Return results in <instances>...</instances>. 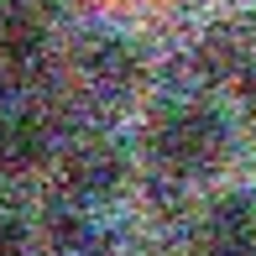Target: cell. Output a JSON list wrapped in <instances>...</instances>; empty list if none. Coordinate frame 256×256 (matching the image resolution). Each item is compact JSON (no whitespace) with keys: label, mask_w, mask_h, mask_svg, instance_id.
I'll return each mask as SVG.
<instances>
[{"label":"cell","mask_w":256,"mask_h":256,"mask_svg":"<svg viewBox=\"0 0 256 256\" xmlns=\"http://www.w3.org/2000/svg\"><path fill=\"white\" fill-rule=\"evenodd\" d=\"M48 37H52V16L48 0H6L0 6V63L6 68H37L48 58Z\"/></svg>","instance_id":"5"},{"label":"cell","mask_w":256,"mask_h":256,"mask_svg":"<svg viewBox=\"0 0 256 256\" xmlns=\"http://www.w3.org/2000/svg\"><path fill=\"white\" fill-rule=\"evenodd\" d=\"M74 68H78V78H84L89 94L120 100V94H131L136 78H142V52L131 48V37L89 32V37L78 42V52H74Z\"/></svg>","instance_id":"2"},{"label":"cell","mask_w":256,"mask_h":256,"mask_svg":"<svg viewBox=\"0 0 256 256\" xmlns=\"http://www.w3.org/2000/svg\"><path fill=\"white\" fill-rule=\"evenodd\" d=\"M120 183H126V152L115 142H104V136L78 142L63 157V188L74 204H104Z\"/></svg>","instance_id":"4"},{"label":"cell","mask_w":256,"mask_h":256,"mask_svg":"<svg viewBox=\"0 0 256 256\" xmlns=\"http://www.w3.org/2000/svg\"><path fill=\"white\" fill-rule=\"evenodd\" d=\"M194 256H256V194H225L204 209L194 230Z\"/></svg>","instance_id":"3"},{"label":"cell","mask_w":256,"mask_h":256,"mask_svg":"<svg viewBox=\"0 0 256 256\" xmlns=\"http://www.w3.org/2000/svg\"><path fill=\"white\" fill-rule=\"evenodd\" d=\"M52 152V136H48V120L26 104H0V172L16 178V172H32L42 168Z\"/></svg>","instance_id":"6"},{"label":"cell","mask_w":256,"mask_h":256,"mask_svg":"<svg viewBox=\"0 0 256 256\" xmlns=\"http://www.w3.org/2000/svg\"><path fill=\"white\" fill-rule=\"evenodd\" d=\"M146 157L168 178H204L230 157V126L209 100H168L146 120Z\"/></svg>","instance_id":"1"},{"label":"cell","mask_w":256,"mask_h":256,"mask_svg":"<svg viewBox=\"0 0 256 256\" xmlns=\"http://www.w3.org/2000/svg\"><path fill=\"white\" fill-rule=\"evenodd\" d=\"M0 256H26V236L10 220H0Z\"/></svg>","instance_id":"7"}]
</instances>
